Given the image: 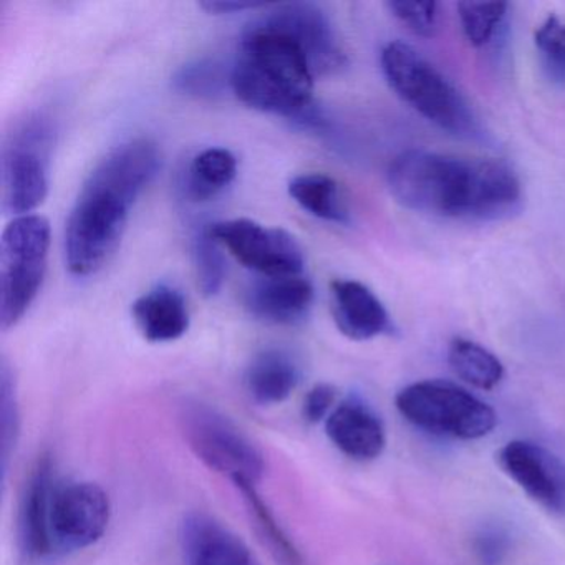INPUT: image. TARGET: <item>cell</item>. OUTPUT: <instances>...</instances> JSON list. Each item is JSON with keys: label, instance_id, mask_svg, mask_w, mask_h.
<instances>
[{"label": "cell", "instance_id": "obj_7", "mask_svg": "<svg viewBox=\"0 0 565 565\" xmlns=\"http://www.w3.org/2000/svg\"><path fill=\"white\" fill-rule=\"evenodd\" d=\"M54 127L44 115H29L6 138L2 148V210L28 216L49 194V164Z\"/></svg>", "mask_w": 565, "mask_h": 565}, {"label": "cell", "instance_id": "obj_9", "mask_svg": "<svg viewBox=\"0 0 565 565\" xmlns=\"http://www.w3.org/2000/svg\"><path fill=\"white\" fill-rule=\"evenodd\" d=\"M211 231L237 263L263 277L302 276V247L286 230L241 217L211 224Z\"/></svg>", "mask_w": 565, "mask_h": 565}, {"label": "cell", "instance_id": "obj_5", "mask_svg": "<svg viewBox=\"0 0 565 565\" xmlns=\"http://www.w3.org/2000/svg\"><path fill=\"white\" fill-rule=\"evenodd\" d=\"M51 249V224L44 216L14 217L0 239V323L9 330L18 326L34 303Z\"/></svg>", "mask_w": 565, "mask_h": 565}, {"label": "cell", "instance_id": "obj_24", "mask_svg": "<svg viewBox=\"0 0 565 565\" xmlns=\"http://www.w3.org/2000/svg\"><path fill=\"white\" fill-rule=\"evenodd\" d=\"M173 85L181 94L214 100L231 88V68L216 61H196L177 72Z\"/></svg>", "mask_w": 565, "mask_h": 565}, {"label": "cell", "instance_id": "obj_30", "mask_svg": "<svg viewBox=\"0 0 565 565\" xmlns=\"http://www.w3.org/2000/svg\"><path fill=\"white\" fill-rule=\"evenodd\" d=\"M337 390L329 383H319L307 393L303 399V418L309 423H319L329 418L335 405Z\"/></svg>", "mask_w": 565, "mask_h": 565}, {"label": "cell", "instance_id": "obj_25", "mask_svg": "<svg viewBox=\"0 0 565 565\" xmlns=\"http://www.w3.org/2000/svg\"><path fill=\"white\" fill-rule=\"evenodd\" d=\"M539 61L545 77L558 87L565 85V21L548 15L534 34Z\"/></svg>", "mask_w": 565, "mask_h": 565}, {"label": "cell", "instance_id": "obj_29", "mask_svg": "<svg viewBox=\"0 0 565 565\" xmlns=\"http://www.w3.org/2000/svg\"><path fill=\"white\" fill-rule=\"evenodd\" d=\"M386 8L416 35L422 38L435 35L436 25H438L436 2H388Z\"/></svg>", "mask_w": 565, "mask_h": 565}, {"label": "cell", "instance_id": "obj_20", "mask_svg": "<svg viewBox=\"0 0 565 565\" xmlns=\"http://www.w3.org/2000/svg\"><path fill=\"white\" fill-rule=\"evenodd\" d=\"M289 194L317 220L347 224L350 213L335 180L322 173L299 174L289 183Z\"/></svg>", "mask_w": 565, "mask_h": 565}, {"label": "cell", "instance_id": "obj_13", "mask_svg": "<svg viewBox=\"0 0 565 565\" xmlns=\"http://www.w3.org/2000/svg\"><path fill=\"white\" fill-rule=\"evenodd\" d=\"M55 486L51 456H42L25 482L19 511V542L28 561H44L57 548L51 525Z\"/></svg>", "mask_w": 565, "mask_h": 565}, {"label": "cell", "instance_id": "obj_16", "mask_svg": "<svg viewBox=\"0 0 565 565\" xmlns=\"http://www.w3.org/2000/svg\"><path fill=\"white\" fill-rule=\"evenodd\" d=\"M312 303L313 287L303 276L263 277L247 290V309L273 326H297Z\"/></svg>", "mask_w": 565, "mask_h": 565}, {"label": "cell", "instance_id": "obj_31", "mask_svg": "<svg viewBox=\"0 0 565 565\" xmlns=\"http://www.w3.org/2000/svg\"><path fill=\"white\" fill-rule=\"evenodd\" d=\"M201 8L210 14H234V12H243L247 9H257L259 6L237 4V2H203Z\"/></svg>", "mask_w": 565, "mask_h": 565}, {"label": "cell", "instance_id": "obj_19", "mask_svg": "<svg viewBox=\"0 0 565 565\" xmlns=\"http://www.w3.org/2000/svg\"><path fill=\"white\" fill-rule=\"evenodd\" d=\"M299 380V365L289 353L266 350L247 369L246 388L250 398L259 405H277L289 398Z\"/></svg>", "mask_w": 565, "mask_h": 565}, {"label": "cell", "instance_id": "obj_23", "mask_svg": "<svg viewBox=\"0 0 565 565\" xmlns=\"http://www.w3.org/2000/svg\"><path fill=\"white\" fill-rule=\"evenodd\" d=\"M236 488L239 489L244 501L247 502V508H249L250 515H253L254 522H256L260 537L267 542L270 552L276 555L277 561L282 565H302V557H300L299 551H297L294 542L287 537L286 532L280 527L279 522L276 521L266 502L257 494L256 486L243 482V484H237Z\"/></svg>", "mask_w": 565, "mask_h": 565}, {"label": "cell", "instance_id": "obj_4", "mask_svg": "<svg viewBox=\"0 0 565 565\" xmlns=\"http://www.w3.org/2000/svg\"><path fill=\"white\" fill-rule=\"evenodd\" d=\"M380 64L392 90L429 124L455 137H479L478 118L461 92L412 45L390 42Z\"/></svg>", "mask_w": 565, "mask_h": 565}, {"label": "cell", "instance_id": "obj_26", "mask_svg": "<svg viewBox=\"0 0 565 565\" xmlns=\"http://www.w3.org/2000/svg\"><path fill=\"white\" fill-rule=\"evenodd\" d=\"M459 21L472 47H484L508 14L504 2H459Z\"/></svg>", "mask_w": 565, "mask_h": 565}, {"label": "cell", "instance_id": "obj_11", "mask_svg": "<svg viewBox=\"0 0 565 565\" xmlns=\"http://www.w3.org/2000/svg\"><path fill=\"white\" fill-rule=\"evenodd\" d=\"M259 22L289 35L302 49L313 77H330L342 72L349 64L335 29L320 6L312 2L279 4L270 9Z\"/></svg>", "mask_w": 565, "mask_h": 565}, {"label": "cell", "instance_id": "obj_21", "mask_svg": "<svg viewBox=\"0 0 565 565\" xmlns=\"http://www.w3.org/2000/svg\"><path fill=\"white\" fill-rule=\"evenodd\" d=\"M448 363L458 379L478 390L495 388L504 379L501 360L471 340H452L448 350Z\"/></svg>", "mask_w": 565, "mask_h": 565}, {"label": "cell", "instance_id": "obj_28", "mask_svg": "<svg viewBox=\"0 0 565 565\" xmlns=\"http://www.w3.org/2000/svg\"><path fill=\"white\" fill-rule=\"evenodd\" d=\"M512 539L501 525H484L472 539V552L479 565H502L511 554Z\"/></svg>", "mask_w": 565, "mask_h": 565}, {"label": "cell", "instance_id": "obj_22", "mask_svg": "<svg viewBox=\"0 0 565 565\" xmlns=\"http://www.w3.org/2000/svg\"><path fill=\"white\" fill-rule=\"evenodd\" d=\"M237 174V160L226 148H207L194 157L188 171V193L193 200L207 201L226 190Z\"/></svg>", "mask_w": 565, "mask_h": 565}, {"label": "cell", "instance_id": "obj_2", "mask_svg": "<svg viewBox=\"0 0 565 565\" xmlns=\"http://www.w3.org/2000/svg\"><path fill=\"white\" fill-rule=\"evenodd\" d=\"M161 168L157 145L127 141L97 164L65 227V263L74 276L98 273L120 246L131 207Z\"/></svg>", "mask_w": 565, "mask_h": 565}, {"label": "cell", "instance_id": "obj_15", "mask_svg": "<svg viewBox=\"0 0 565 565\" xmlns=\"http://www.w3.org/2000/svg\"><path fill=\"white\" fill-rule=\"evenodd\" d=\"M181 541L186 565H259L243 539L203 512L184 519Z\"/></svg>", "mask_w": 565, "mask_h": 565}, {"label": "cell", "instance_id": "obj_17", "mask_svg": "<svg viewBox=\"0 0 565 565\" xmlns=\"http://www.w3.org/2000/svg\"><path fill=\"white\" fill-rule=\"evenodd\" d=\"M330 289L333 320L343 335L363 342L392 330V320L385 306L362 282L333 280Z\"/></svg>", "mask_w": 565, "mask_h": 565}, {"label": "cell", "instance_id": "obj_27", "mask_svg": "<svg viewBox=\"0 0 565 565\" xmlns=\"http://www.w3.org/2000/svg\"><path fill=\"white\" fill-rule=\"evenodd\" d=\"M221 247L223 246L213 236L211 226L203 227L194 237L193 257L198 286L206 297H213L220 292L226 276V263L221 254Z\"/></svg>", "mask_w": 565, "mask_h": 565}, {"label": "cell", "instance_id": "obj_1", "mask_svg": "<svg viewBox=\"0 0 565 565\" xmlns=\"http://www.w3.org/2000/svg\"><path fill=\"white\" fill-rule=\"evenodd\" d=\"M386 180L393 198L415 213L498 221L521 210V180L501 160L408 150L392 161Z\"/></svg>", "mask_w": 565, "mask_h": 565}, {"label": "cell", "instance_id": "obj_3", "mask_svg": "<svg viewBox=\"0 0 565 565\" xmlns=\"http://www.w3.org/2000/svg\"><path fill=\"white\" fill-rule=\"evenodd\" d=\"M312 68L302 49L284 32L256 21L241 41L231 67V90L247 107L322 128L313 105Z\"/></svg>", "mask_w": 565, "mask_h": 565}, {"label": "cell", "instance_id": "obj_8", "mask_svg": "<svg viewBox=\"0 0 565 565\" xmlns=\"http://www.w3.org/2000/svg\"><path fill=\"white\" fill-rule=\"evenodd\" d=\"M180 422L188 446L207 468L236 486H256L263 478V452L223 413L203 403H188L181 409Z\"/></svg>", "mask_w": 565, "mask_h": 565}, {"label": "cell", "instance_id": "obj_14", "mask_svg": "<svg viewBox=\"0 0 565 565\" xmlns=\"http://www.w3.org/2000/svg\"><path fill=\"white\" fill-rule=\"evenodd\" d=\"M326 431L339 451L356 461H372L386 446L385 425L359 396L340 403L326 419Z\"/></svg>", "mask_w": 565, "mask_h": 565}, {"label": "cell", "instance_id": "obj_12", "mask_svg": "<svg viewBox=\"0 0 565 565\" xmlns=\"http://www.w3.org/2000/svg\"><path fill=\"white\" fill-rule=\"evenodd\" d=\"M495 461L532 501L552 512H565V462L537 443H505Z\"/></svg>", "mask_w": 565, "mask_h": 565}, {"label": "cell", "instance_id": "obj_10", "mask_svg": "<svg viewBox=\"0 0 565 565\" xmlns=\"http://www.w3.org/2000/svg\"><path fill=\"white\" fill-rule=\"evenodd\" d=\"M110 522L107 492L87 481L55 486L52 498V537L62 551H81L104 537Z\"/></svg>", "mask_w": 565, "mask_h": 565}, {"label": "cell", "instance_id": "obj_18", "mask_svg": "<svg viewBox=\"0 0 565 565\" xmlns=\"http://www.w3.org/2000/svg\"><path fill=\"white\" fill-rule=\"evenodd\" d=\"M135 323L151 343L174 342L190 329V312L180 290L157 286L135 300Z\"/></svg>", "mask_w": 565, "mask_h": 565}, {"label": "cell", "instance_id": "obj_6", "mask_svg": "<svg viewBox=\"0 0 565 565\" xmlns=\"http://www.w3.org/2000/svg\"><path fill=\"white\" fill-rule=\"evenodd\" d=\"M399 415L416 428L455 439H479L498 425L488 403L448 380H423L399 390Z\"/></svg>", "mask_w": 565, "mask_h": 565}]
</instances>
